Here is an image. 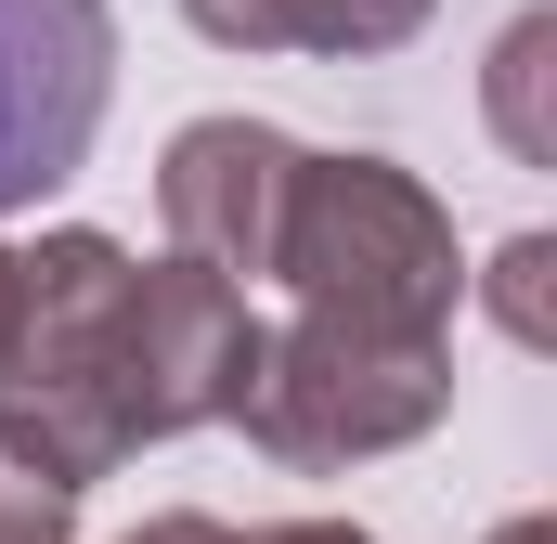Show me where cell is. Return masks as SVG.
I'll use <instances>...</instances> for the list:
<instances>
[{"instance_id":"obj_4","label":"cell","mask_w":557,"mask_h":544,"mask_svg":"<svg viewBox=\"0 0 557 544\" xmlns=\"http://www.w3.org/2000/svg\"><path fill=\"white\" fill-rule=\"evenodd\" d=\"M117 104V13L104 0H0V221L78 182Z\"/></svg>"},{"instance_id":"obj_1","label":"cell","mask_w":557,"mask_h":544,"mask_svg":"<svg viewBox=\"0 0 557 544\" xmlns=\"http://www.w3.org/2000/svg\"><path fill=\"white\" fill-rule=\"evenodd\" d=\"M26 260V311H13V363H0V428L65 480L91 493L104 467H131L143 428H131V247L65 221Z\"/></svg>"},{"instance_id":"obj_6","label":"cell","mask_w":557,"mask_h":544,"mask_svg":"<svg viewBox=\"0 0 557 544\" xmlns=\"http://www.w3.org/2000/svg\"><path fill=\"white\" fill-rule=\"evenodd\" d=\"M311 143H285L273 118H195L156 156V221H169V260L221 272V285H260L285 234V182H298Z\"/></svg>"},{"instance_id":"obj_9","label":"cell","mask_w":557,"mask_h":544,"mask_svg":"<svg viewBox=\"0 0 557 544\" xmlns=\"http://www.w3.org/2000/svg\"><path fill=\"white\" fill-rule=\"evenodd\" d=\"M480 298H493V324L519 350H557V234H506L493 272H480Z\"/></svg>"},{"instance_id":"obj_11","label":"cell","mask_w":557,"mask_h":544,"mask_svg":"<svg viewBox=\"0 0 557 544\" xmlns=\"http://www.w3.org/2000/svg\"><path fill=\"white\" fill-rule=\"evenodd\" d=\"M234 544H376L363 519H273V532H234Z\"/></svg>"},{"instance_id":"obj_3","label":"cell","mask_w":557,"mask_h":544,"mask_svg":"<svg viewBox=\"0 0 557 544\" xmlns=\"http://www.w3.org/2000/svg\"><path fill=\"white\" fill-rule=\"evenodd\" d=\"M454 415V350L441 337H389V324H324L298 311L285 337H260V376L234 428L273 454V467H363V454H403Z\"/></svg>"},{"instance_id":"obj_10","label":"cell","mask_w":557,"mask_h":544,"mask_svg":"<svg viewBox=\"0 0 557 544\" xmlns=\"http://www.w3.org/2000/svg\"><path fill=\"white\" fill-rule=\"evenodd\" d=\"M65 532H78V493L0 428V544H65Z\"/></svg>"},{"instance_id":"obj_13","label":"cell","mask_w":557,"mask_h":544,"mask_svg":"<svg viewBox=\"0 0 557 544\" xmlns=\"http://www.w3.org/2000/svg\"><path fill=\"white\" fill-rule=\"evenodd\" d=\"M13 311H26V260L0 247V363H13Z\"/></svg>"},{"instance_id":"obj_8","label":"cell","mask_w":557,"mask_h":544,"mask_svg":"<svg viewBox=\"0 0 557 544\" xmlns=\"http://www.w3.org/2000/svg\"><path fill=\"white\" fill-rule=\"evenodd\" d=\"M545 78H557V13H519V26L493 39V131H506V156H532V169L557 156Z\"/></svg>"},{"instance_id":"obj_12","label":"cell","mask_w":557,"mask_h":544,"mask_svg":"<svg viewBox=\"0 0 557 544\" xmlns=\"http://www.w3.org/2000/svg\"><path fill=\"white\" fill-rule=\"evenodd\" d=\"M117 544H234L221 519H195V506H169V519H143V532H117Z\"/></svg>"},{"instance_id":"obj_14","label":"cell","mask_w":557,"mask_h":544,"mask_svg":"<svg viewBox=\"0 0 557 544\" xmlns=\"http://www.w3.org/2000/svg\"><path fill=\"white\" fill-rule=\"evenodd\" d=\"M493 544H557V519H506V532H493Z\"/></svg>"},{"instance_id":"obj_7","label":"cell","mask_w":557,"mask_h":544,"mask_svg":"<svg viewBox=\"0 0 557 544\" xmlns=\"http://www.w3.org/2000/svg\"><path fill=\"white\" fill-rule=\"evenodd\" d=\"M182 13L221 52H324V65H363V52H403L441 0H182Z\"/></svg>"},{"instance_id":"obj_2","label":"cell","mask_w":557,"mask_h":544,"mask_svg":"<svg viewBox=\"0 0 557 544\" xmlns=\"http://www.w3.org/2000/svg\"><path fill=\"white\" fill-rule=\"evenodd\" d=\"M273 285H298V311L324 324H389V337H441L454 324V208L389 156H298L285 182Z\"/></svg>"},{"instance_id":"obj_5","label":"cell","mask_w":557,"mask_h":544,"mask_svg":"<svg viewBox=\"0 0 557 544\" xmlns=\"http://www.w3.org/2000/svg\"><path fill=\"white\" fill-rule=\"evenodd\" d=\"M260 337L273 324L247 311V285H221L195 260H131V428L182 441V428L234 415L260 376Z\"/></svg>"}]
</instances>
